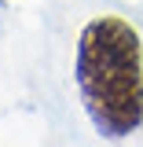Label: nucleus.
Here are the masks:
<instances>
[{
	"label": "nucleus",
	"mask_w": 143,
	"mask_h": 147,
	"mask_svg": "<svg viewBox=\"0 0 143 147\" xmlns=\"http://www.w3.org/2000/svg\"><path fill=\"white\" fill-rule=\"evenodd\" d=\"M73 81L85 114L107 140H125L143 129V40L117 15L85 22L73 55Z\"/></svg>",
	"instance_id": "nucleus-1"
},
{
	"label": "nucleus",
	"mask_w": 143,
	"mask_h": 147,
	"mask_svg": "<svg viewBox=\"0 0 143 147\" xmlns=\"http://www.w3.org/2000/svg\"><path fill=\"white\" fill-rule=\"evenodd\" d=\"M0 4H4V0H0Z\"/></svg>",
	"instance_id": "nucleus-2"
}]
</instances>
